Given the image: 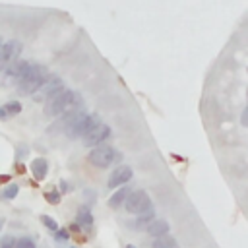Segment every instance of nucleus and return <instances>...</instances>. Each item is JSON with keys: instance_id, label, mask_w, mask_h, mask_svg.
<instances>
[{"instance_id": "1", "label": "nucleus", "mask_w": 248, "mask_h": 248, "mask_svg": "<svg viewBox=\"0 0 248 248\" xmlns=\"http://www.w3.org/2000/svg\"><path fill=\"white\" fill-rule=\"evenodd\" d=\"M78 101H79V97L74 91H70V89L64 87L60 93H56L52 99L46 101L45 114L46 116H60V114L68 112V108H74L78 105Z\"/></svg>"}, {"instance_id": "2", "label": "nucleus", "mask_w": 248, "mask_h": 248, "mask_svg": "<svg viewBox=\"0 0 248 248\" xmlns=\"http://www.w3.org/2000/svg\"><path fill=\"white\" fill-rule=\"evenodd\" d=\"M46 78H48L46 68H43V66H39V64H29L27 70H25V74H23L21 79L17 81V87H19V91H21L23 95H31V93H35V91L45 83Z\"/></svg>"}, {"instance_id": "3", "label": "nucleus", "mask_w": 248, "mask_h": 248, "mask_svg": "<svg viewBox=\"0 0 248 248\" xmlns=\"http://www.w3.org/2000/svg\"><path fill=\"white\" fill-rule=\"evenodd\" d=\"M124 203H126V209L130 213H136V215H141L147 209H151V200H149V196H147L145 190H134V192H130Z\"/></svg>"}, {"instance_id": "4", "label": "nucleus", "mask_w": 248, "mask_h": 248, "mask_svg": "<svg viewBox=\"0 0 248 248\" xmlns=\"http://www.w3.org/2000/svg\"><path fill=\"white\" fill-rule=\"evenodd\" d=\"M116 157L118 155H116V149L114 147H110V145H97L89 153V163H93L95 167L107 169V167H110L116 161Z\"/></svg>"}, {"instance_id": "5", "label": "nucleus", "mask_w": 248, "mask_h": 248, "mask_svg": "<svg viewBox=\"0 0 248 248\" xmlns=\"http://www.w3.org/2000/svg\"><path fill=\"white\" fill-rule=\"evenodd\" d=\"M64 89V83H62V79L60 78H56V76H48L46 79H45V83L33 93L35 95V101H39V103H46L48 99H52L56 93H60Z\"/></svg>"}, {"instance_id": "6", "label": "nucleus", "mask_w": 248, "mask_h": 248, "mask_svg": "<svg viewBox=\"0 0 248 248\" xmlns=\"http://www.w3.org/2000/svg\"><path fill=\"white\" fill-rule=\"evenodd\" d=\"M21 43L12 39V41H6L2 43L0 46V72H4L12 62L19 60V54H21Z\"/></svg>"}, {"instance_id": "7", "label": "nucleus", "mask_w": 248, "mask_h": 248, "mask_svg": "<svg viewBox=\"0 0 248 248\" xmlns=\"http://www.w3.org/2000/svg\"><path fill=\"white\" fill-rule=\"evenodd\" d=\"M108 136H110V128L101 122V124H97L95 128H91V130L83 136V143H85L87 147H97V145H101Z\"/></svg>"}, {"instance_id": "8", "label": "nucleus", "mask_w": 248, "mask_h": 248, "mask_svg": "<svg viewBox=\"0 0 248 248\" xmlns=\"http://www.w3.org/2000/svg\"><path fill=\"white\" fill-rule=\"evenodd\" d=\"M132 178V169L130 167H116L112 172H110V176H108V188H116V186H124L128 180Z\"/></svg>"}, {"instance_id": "9", "label": "nucleus", "mask_w": 248, "mask_h": 248, "mask_svg": "<svg viewBox=\"0 0 248 248\" xmlns=\"http://www.w3.org/2000/svg\"><path fill=\"white\" fill-rule=\"evenodd\" d=\"M27 66H29V62H27V60H16V62H12L4 72H6V76H8L10 79L19 81V79H21V76L25 74Z\"/></svg>"}, {"instance_id": "10", "label": "nucleus", "mask_w": 248, "mask_h": 248, "mask_svg": "<svg viewBox=\"0 0 248 248\" xmlns=\"http://www.w3.org/2000/svg\"><path fill=\"white\" fill-rule=\"evenodd\" d=\"M147 232L153 236V238H159V236H165L169 232V223L165 219H153L149 225H147Z\"/></svg>"}, {"instance_id": "11", "label": "nucleus", "mask_w": 248, "mask_h": 248, "mask_svg": "<svg viewBox=\"0 0 248 248\" xmlns=\"http://www.w3.org/2000/svg\"><path fill=\"white\" fill-rule=\"evenodd\" d=\"M31 170H33V174H35V178L37 180H43L45 176H46V172H48V165H46V161L45 159H33V163H31Z\"/></svg>"}, {"instance_id": "12", "label": "nucleus", "mask_w": 248, "mask_h": 248, "mask_svg": "<svg viewBox=\"0 0 248 248\" xmlns=\"http://www.w3.org/2000/svg\"><path fill=\"white\" fill-rule=\"evenodd\" d=\"M128 194H130V188H128V186H122L118 192H114V194L110 196V200H108V205H110V207H120V205L126 202Z\"/></svg>"}, {"instance_id": "13", "label": "nucleus", "mask_w": 248, "mask_h": 248, "mask_svg": "<svg viewBox=\"0 0 248 248\" xmlns=\"http://www.w3.org/2000/svg\"><path fill=\"white\" fill-rule=\"evenodd\" d=\"M153 248H178V244L172 236L165 234V236H159V238L153 240Z\"/></svg>"}, {"instance_id": "14", "label": "nucleus", "mask_w": 248, "mask_h": 248, "mask_svg": "<svg viewBox=\"0 0 248 248\" xmlns=\"http://www.w3.org/2000/svg\"><path fill=\"white\" fill-rule=\"evenodd\" d=\"M78 223H79V225H83V227H89V225L93 223L91 211H89L87 207H81V209L78 211Z\"/></svg>"}, {"instance_id": "15", "label": "nucleus", "mask_w": 248, "mask_h": 248, "mask_svg": "<svg viewBox=\"0 0 248 248\" xmlns=\"http://www.w3.org/2000/svg\"><path fill=\"white\" fill-rule=\"evenodd\" d=\"M2 108H4L6 114H17V112L21 110V105H19L17 101H10V103H6Z\"/></svg>"}, {"instance_id": "16", "label": "nucleus", "mask_w": 248, "mask_h": 248, "mask_svg": "<svg viewBox=\"0 0 248 248\" xmlns=\"http://www.w3.org/2000/svg\"><path fill=\"white\" fill-rule=\"evenodd\" d=\"M14 248H35V242H33V240L29 238V236H23V238L16 240Z\"/></svg>"}, {"instance_id": "17", "label": "nucleus", "mask_w": 248, "mask_h": 248, "mask_svg": "<svg viewBox=\"0 0 248 248\" xmlns=\"http://www.w3.org/2000/svg\"><path fill=\"white\" fill-rule=\"evenodd\" d=\"M155 219V211L153 209H147L145 213H141L140 217H138V225H141V223H151Z\"/></svg>"}, {"instance_id": "18", "label": "nucleus", "mask_w": 248, "mask_h": 248, "mask_svg": "<svg viewBox=\"0 0 248 248\" xmlns=\"http://www.w3.org/2000/svg\"><path fill=\"white\" fill-rule=\"evenodd\" d=\"M14 244H16V238L10 236V234L0 238V248H14Z\"/></svg>"}, {"instance_id": "19", "label": "nucleus", "mask_w": 248, "mask_h": 248, "mask_svg": "<svg viewBox=\"0 0 248 248\" xmlns=\"http://www.w3.org/2000/svg\"><path fill=\"white\" fill-rule=\"evenodd\" d=\"M17 190H19L17 184H10V186L4 190V196H6V198H16V196H17Z\"/></svg>"}, {"instance_id": "20", "label": "nucleus", "mask_w": 248, "mask_h": 248, "mask_svg": "<svg viewBox=\"0 0 248 248\" xmlns=\"http://www.w3.org/2000/svg\"><path fill=\"white\" fill-rule=\"evenodd\" d=\"M41 221H43V225H46V227H48L50 231H58V225H56V223H54V221H52L50 217L43 215V217H41Z\"/></svg>"}, {"instance_id": "21", "label": "nucleus", "mask_w": 248, "mask_h": 248, "mask_svg": "<svg viewBox=\"0 0 248 248\" xmlns=\"http://www.w3.org/2000/svg\"><path fill=\"white\" fill-rule=\"evenodd\" d=\"M46 198L50 200V203H58V194H56V192H50V194H46Z\"/></svg>"}, {"instance_id": "22", "label": "nucleus", "mask_w": 248, "mask_h": 248, "mask_svg": "<svg viewBox=\"0 0 248 248\" xmlns=\"http://www.w3.org/2000/svg\"><path fill=\"white\" fill-rule=\"evenodd\" d=\"M56 236L62 238V240H66V238H68V232H66V231H56Z\"/></svg>"}, {"instance_id": "23", "label": "nucleus", "mask_w": 248, "mask_h": 248, "mask_svg": "<svg viewBox=\"0 0 248 248\" xmlns=\"http://www.w3.org/2000/svg\"><path fill=\"white\" fill-rule=\"evenodd\" d=\"M240 122H242V126H246V110H242V118H240Z\"/></svg>"}, {"instance_id": "24", "label": "nucleus", "mask_w": 248, "mask_h": 248, "mask_svg": "<svg viewBox=\"0 0 248 248\" xmlns=\"http://www.w3.org/2000/svg\"><path fill=\"white\" fill-rule=\"evenodd\" d=\"M0 118H6V112H4V108L0 107Z\"/></svg>"}, {"instance_id": "25", "label": "nucleus", "mask_w": 248, "mask_h": 248, "mask_svg": "<svg viewBox=\"0 0 248 248\" xmlns=\"http://www.w3.org/2000/svg\"><path fill=\"white\" fill-rule=\"evenodd\" d=\"M2 225H4V219H0V229H2Z\"/></svg>"}, {"instance_id": "26", "label": "nucleus", "mask_w": 248, "mask_h": 248, "mask_svg": "<svg viewBox=\"0 0 248 248\" xmlns=\"http://www.w3.org/2000/svg\"><path fill=\"white\" fill-rule=\"evenodd\" d=\"M2 43H4V41H2V37H0V46H2Z\"/></svg>"}, {"instance_id": "27", "label": "nucleus", "mask_w": 248, "mask_h": 248, "mask_svg": "<svg viewBox=\"0 0 248 248\" xmlns=\"http://www.w3.org/2000/svg\"><path fill=\"white\" fill-rule=\"evenodd\" d=\"M128 248H134V246H128Z\"/></svg>"}]
</instances>
